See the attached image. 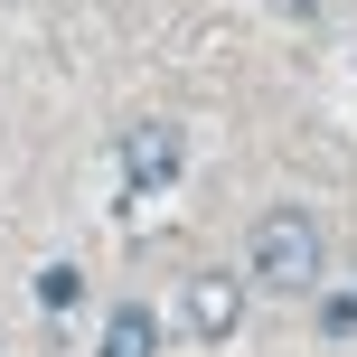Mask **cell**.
I'll return each instance as SVG.
<instances>
[{
	"label": "cell",
	"mask_w": 357,
	"mask_h": 357,
	"mask_svg": "<svg viewBox=\"0 0 357 357\" xmlns=\"http://www.w3.org/2000/svg\"><path fill=\"white\" fill-rule=\"evenodd\" d=\"M235 320H245V282H235V273H207V282L188 291V329L216 348V339H235Z\"/></svg>",
	"instance_id": "3"
},
{
	"label": "cell",
	"mask_w": 357,
	"mask_h": 357,
	"mask_svg": "<svg viewBox=\"0 0 357 357\" xmlns=\"http://www.w3.org/2000/svg\"><path fill=\"white\" fill-rule=\"evenodd\" d=\"M320 329H329V339H348V329H357V301H329V310H320Z\"/></svg>",
	"instance_id": "6"
},
{
	"label": "cell",
	"mask_w": 357,
	"mask_h": 357,
	"mask_svg": "<svg viewBox=\"0 0 357 357\" xmlns=\"http://www.w3.org/2000/svg\"><path fill=\"white\" fill-rule=\"evenodd\" d=\"M123 178H132V197L169 188V178H178V132H169V123H142V132L123 142Z\"/></svg>",
	"instance_id": "2"
},
{
	"label": "cell",
	"mask_w": 357,
	"mask_h": 357,
	"mask_svg": "<svg viewBox=\"0 0 357 357\" xmlns=\"http://www.w3.org/2000/svg\"><path fill=\"white\" fill-rule=\"evenodd\" d=\"M38 301H47V310H75V301H85V273H75V264H47V273H38Z\"/></svg>",
	"instance_id": "5"
},
{
	"label": "cell",
	"mask_w": 357,
	"mask_h": 357,
	"mask_svg": "<svg viewBox=\"0 0 357 357\" xmlns=\"http://www.w3.org/2000/svg\"><path fill=\"white\" fill-rule=\"evenodd\" d=\"M245 273L273 282V291H310L320 282V226H310L301 207H273L264 226H254V245H245Z\"/></svg>",
	"instance_id": "1"
},
{
	"label": "cell",
	"mask_w": 357,
	"mask_h": 357,
	"mask_svg": "<svg viewBox=\"0 0 357 357\" xmlns=\"http://www.w3.org/2000/svg\"><path fill=\"white\" fill-rule=\"evenodd\" d=\"M94 357H160V320H151L142 301H123L104 320V348H94Z\"/></svg>",
	"instance_id": "4"
}]
</instances>
